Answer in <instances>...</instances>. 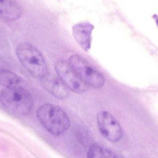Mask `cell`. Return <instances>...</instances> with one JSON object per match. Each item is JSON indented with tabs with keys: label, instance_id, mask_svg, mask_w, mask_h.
I'll return each instance as SVG.
<instances>
[{
	"label": "cell",
	"instance_id": "cell-7",
	"mask_svg": "<svg viewBox=\"0 0 158 158\" xmlns=\"http://www.w3.org/2000/svg\"><path fill=\"white\" fill-rule=\"evenodd\" d=\"M41 81L44 88L57 99L64 100L69 96V89L59 77L48 73L42 78Z\"/></svg>",
	"mask_w": 158,
	"mask_h": 158
},
{
	"label": "cell",
	"instance_id": "cell-1",
	"mask_svg": "<svg viewBox=\"0 0 158 158\" xmlns=\"http://www.w3.org/2000/svg\"><path fill=\"white\" fill-rule=\"evenodd\" d=\"M37 116L44 128L55 136L64 133L70 127L68 116L58 106L50 104L43 105L38 109Z\"/></svg>",
	"mask_w": 158,
	"mask_h": 158
},
{
	"label": "cell",
	"instance_id": "cell-8",
	"mask_svg": "<svg viewBox=\"0 0 158 158\" xmlns=\"http://www.w3.org/2000/svg\"><path fill=\"white\" fill-rule=\"evenodd\" d=\"M94 28V25L88 22H79L73 26V37L85 52H88L91 48L92 32Z\"/></svg>",
	"mask_w": 158,
	"mask_h": 158
},
{
	"label": "cell",
	"instance_id": "cell-2",
	"mask_svg": "<svg viewBox=\"0 0 158 158\" xmlns=\"http://www.w3.org/2000/svg\"><path fill=\"white\" fill-rule=\"evenodd\" d=\"M0 102L10 112L20 116L29 114L33 106L31 95L24 87L2 90L0 92Z\"/></svg>",
	"mask_w": 158,
	"mask_h": 158
},
{
	"label": "cell",
	"instance_id": "cell-5",
	"mask_svg": "<svg viewBox=\"0 0 158 158\" xmlns=\"http://www.w3.org/2000/svg\"><path fill=\"white\" fill-rule=\"evenodd\" d=\"M55 69L58 77L69 90L78 94L84 93L88 90L89 87L80 79L69 63L58 61Z\"/></svg>",
	"mask_w": 158,
	"mask_h": 158
},
{
	"label": "cell",
	"instance_id": "cell-4",
	"mask_svg": "<svg viewBox=\"0 0 158 158\" xmlns=\"http://www.w3.org/2000/svg\"><path fill=\"white\" fill-rule=\"evenodd\" d=\"M69 63L80 79L88 87L99 89L104 86V77L81 55H71Z\"/></svg>",
	"mask_w": 158,
	"mask_h": 158
},
{
	"label": "cell",
	"instance_id": "cell-3",
	"mask_svg": "<svg viewBox=\"0 0 158 158\" xmlns=\"http://www.w3.org/2000/svg\"><path fill=\"white\" fill-rule=\"evenodd\" d=\"M16 54L23 66L34 77L41 79L48 73L43 55L32 45L28 43L19 45Z\"/></svg>",
	"mask_w": 158,
	"mask_h": 158
},
{
	"label": "cell",
	"instance_id": "cell-6",
	"mask_svg": "<svg viewBox=\"0 0 158 158\" xmlns=\"http://www.w3.org/2000/svg\"><path fill=\"white\" fill-rule=\"evenodd\" d=\"M97 120L100 133L106 139L114 143L120 141L123 135L122 128L112 115L107 111H101Z\"/></svg>",
	"mask_w": 158,
	"mask_h": 158
},
{
	"label": "cell",
	"instance_id": "cell-9",
	"mask_svg": "<svg viewBox=\"0 0 158 158\" xmlns=\"http://www.w3.org/2000/svg\"><path fill=\"white\" fill-rule=\"evenodd\" d=\"M20 6L14 1H0V17L9 20L19 19L22 15Z\"/></svg>",
	"mask_w": 158,
	"mask_h": 158
},
{
	"label": "cell",
	"instance_id": "cell-11",
	"mask_svg": "<svg viewBox=\"0 0 158 158\" xmlns=\"http://www.w3.org/2000/svg\"><path fill=\"white\" fill-rule=\"evenodd\" d=\"M87 158H118L108 148L98 144L92 145L87 152Z\"/></svg>",
	"mask_w": 158,
	"mask_h": 158
},
{
	"label": "cell",
	"instance_id": "cell-10",
	"mask_svg": "<svg viewBox=\"0 0 158 158\" xmlns=\"http://www.w3.org/2000/svg\"><path fill=\"white\" fill-rule=\"evenodd\" d=\"M0 84L6 88L23 87L22 79L15 73L7 70H0Z\"/></svg>",
	"mask_w": 158,
	"mask_h": 158
}]
</instances>
